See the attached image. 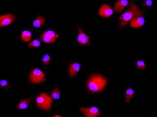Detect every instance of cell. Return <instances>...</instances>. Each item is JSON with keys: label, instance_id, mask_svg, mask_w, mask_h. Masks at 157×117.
Wrapping results in <instances>:
<instances>
[{"label": "cell", "instance_id": "cell-12", "mask_svg": "<svg viewBox=\"0 0 157 117\" xmlns=\"http://www.w3.org/2000/svg\"><path fill=\"white\" fill-rule=\"evenodd\" d=\"M127 4H128L127 0H118V1H117L115 5H114L113 11H115V13H119L124 10V8L127 7Z\"/></svg>", "mask_w": 157, "mask_h": 117}, {"label": "cell", "instance_id": "cell-2", "mask_svg": "<svg viewBox=\"0 0 157 117\" xmlns=\"http://www.w3.org/2000/svg\"><path fill=\"white\" fill-rule=\"evenodd\" d=\"M141 13H143V11L141 10V8H139L135 3L132 2L130 8H128L124 13H122L119 17L120 22L118 27H117V29H122V28L125 27L127 23L130 22L131 20L132 19L134 16Z\"/></svg>", "mask_w": 157, "mask_h": 117}, {"label": "cell", "instance_id": "cell-20", "mask_svg": "<svg viewBox=\"0 0 157 117\" xmlns=\"http://www.w3.org/2000/svg\"><path fill=\"white\" fill-rule=\"evenodd\" d=\"M41 46V41L40 40H33L32 42L28 44L27 47L28 48H36V47H39Z\"/></svg>", "mask_w": 157, "mask_h": 117}, {"label": "cell", "instance_id": "cell-5", "mask_svg": "<svg viewBox=\"0 0 157 117\" xmlns=\"http://www.w3.org/2000/svg\"><path fill=\"white\" fill-rule=\"evenodd\" d=\"M59 37V35L52 30H46L41 32L40 35V41L45 44L52 45L56 41V39Z\"/></svg>", "mask_w": 157, "mask_h": 117}, {"label": "cell", "instance_id": "cell-3", "mask_svg": "<svg viewBox=\"0 0 157 117\" xmlns=\"http://www.w3.org/2000/svg\"><path fill=\"white\" fill-rule=\"evenodd\" d=\"M36 104L38 108L43 112H49L53 105V98L46 93H41L36 99Z\"/></svg>", "mask_w": 157, "mask_h": 117}, {"label": "cell", "instance_id": "cell-17", "mask_svg": "<svg viewBox=\"0 0 157 117\" xmlns=\"http://www.w3.org/2000/svg\"><path fill=\"white\" fill-rule=\"evenodd\" d=\"M51 95H52V97L54 99V100H58L60 99V96H61V92H60V88L58 87H54V89L52 90V92L51 93Z\"/></svg>", "mask_w": 157, "mask_h": 117}, {"label": "cell", "instance_id": "cell-15", "mask_svg": "<svg viewBox=\"0 0 157 117\" xmlns=\"http://www.w3.org/2000/svg\"><path fill=\"white\" fill-rule=\"evenodd\" d=\"M134 95H135L134 89L132 87H127V89L126 90V93H125V101L127 103H129L131 100L134 97Z\"/></svg>", "mask_w": 157, "mask_h": 117}, {"label": "cell", "instance_id": "cell-8", "mask_svg": "<svg viewBox=\"0 0 157 117\" xmlns=\"http://www.w3.org/2000/svg\"><path fill=\"white\" fill-rule=\"evenodd\" d=\"M98 14L103 18H109L113 14V8L107 3H103L98 9Z\"/></svg>", "mask_w": 157, "mask_h": 117}, {"label": "cell", "instance_id": "cell-9", "mask_svg": "<svg viewBox=\"0 0 157 117\" xmlns=\"http://www.w3.org/2000/svg\"><path fill=\"white\" fill-rule=\"evenodd\" d=\"M145 24V16H144V13L136 15L134 16L132 19L131 20L130 26L132 28H140Z\"/></svg>", "mask_w": 157, "mask_h": 117}, {"label": "cell", "instance_id": "cell-18", "mask_svg": "<svg viewBox=\"0 0 157 117\" xmlns=\"http://www.w3.org/2000/svg\"><path fill=\"white\" fill-rule=\"evenodd\" d=\"M0 87L3 90H8L10 87V83L5 79H1L0 80Z\"/></svg>", "mask_w": 157, "mask_h": 117}, {"label": "cell", "instance_id": "cell-6", "mask_svg": "<svg viewBox=\"0 0 157 117\" xmlns=\"http://www.w3.org/2000/svg\"><path fill=\"white\" fill-rule=\"evenodd\" d=\"M77 43L83 46H90V38L86 33L84 32L80 26H78V36H77Z\"/></svg>", "mask_w": 157, "mask_h": 117}, {"label": "cell", "instance_id": "cell-10", "mask_svg": "<svg viewBox=\"0 0 157 117\" xmlns=\"http://www.w3.org/2000/svg\"><path fill=\"white\" fill-rule=\"evenodd\" d=\"M14 22H15L14 14H5L0 16V27L2 28L10 26Z\"/></svg>", "mask_w": 157, "mask_h": 117}, {"label": "cell", "instance_id": "cell-7", "mask_svg": "<svg viewBox=\"0 0 157 117\" xmlns=\"http://www.w3.org/2000/svg\"><path fill=\"white\" fill-rule=\"evenodd\" d=\"M79 110L82 112V114L86 117H98L101 115V112L96 106H89V107L81 106Z\"/></svg>", "mask_w": 157, "mask_h": 117}, {"label": "cell", "instance_id": "cell-4", "mask_svg": "<svg viewBox=\"0 0 157 117\" xmlns=\"http://www.w3.org/2000/svg\"><path fill=\"white\" fill-rule=\"evenodd\" d=\"M28 79L33 85L42 83L46 80V74L41 68H33L28 74Z\"/></svg>", "mask_w": 157, "mask_h": 117}, {"label": "cell", "instance_id": "cell-1", "mask_svg": "<svg viewBox=\"0 0 157 117\" xmlns=\"http://www.w3.org/2000/svg\"><path fill=\"white\" fill-rule=\"evenodd\" d=\"M108 79L99 73H94L89 77L85 82V88L90 94H98L108 87Z\"/></svg>", "mask_w": 157, "mask_h": 117}, {"label": "cell", "instance_id": "cell-22", "mask_svg": "<svg viewBox=\"0 0 157 117\" xmlns=\"http://www.w3.org/2000/svg\"><path fill=\"white\" fill-rule=\"evenodd\" d=\"M143 5L146 6V7H151L152 1H151V0H147V1H145V2H143Z\"/></svg>", "mask_w": 157, "mask_h": 117}, {"label": "cell", "instance_id": "cell-21", "mask_svg": "<svg viewBox=\"0 0 157 117\" xmlns=\"http://www.w3.org/2000/svg\"><path fill=\"white\" fill-rule=\"evenodd\" d=\"M52 56L50 55H45L42 57V63L45 65H48L50 63L52 62Z\"/></svg>", "mask_w": 157, "mask_h": 117}, {"label": "cell", "instance_id": "cell-13", "mask_svg": "<svg viewBox=\"0 0 157 117\" xmlns=\"http://www.w3.org/2000/svg\"><path fill=\"white\" fill-rule=\"evenodd\" d=\"M45 22H46V18L41 15H37L35 17L32 25L36 28H41L45 25Z\"/></svg>", "mask_w": 157, "mask_h": 117}, {"label": "cell", "instance_id": "cell-11", "mask_svg": "<svg viewBox=\"0 0 157 117\" xmlns=\"http://www.w3.org/2000/svg\"><path fill=\"white\" fill-rule=\"evenodd\" d=\"M80 68H81V64L78 62L71 63V64L69 65V68H68L69 76L71 77V78L75 77L78 72L80 71Z\"/></svg>", "mask_w": 157, "mask_h": 117}, {"label": "cell", "instance_id": "cell-19", "mask_svg": "<svg viewBox=\"0 0 157 117\" xmlns=\"http://www.w3.org/2000/svg\"><path fill=\"white\" fill-rule=\"evenodd\" d=\"M136 66L140 70H145L146 68V63L142 61V60H136Z\"/></svg>", "mask_w": 157, "mask_h": 117}, {"label": "cell", "instance_id": "cell-23", "mask_svg": "<svg viewBox=\"0 0 157 117\" xmlns=\"http://www.w3.org/2000/svg\"><path fill=\"white\" fill-rule=\"evenodd\" d=\"M54 116H56V117H61V116H62V115H59V114H58V115H55Z\"/></svg>", "mask_w": 157, "mask_h": 117}, {"label": "cell", "instance_id": "cell-14", "mask_svg": "<svg viewBox=\"0 0 157 117\" xmlns=\"http://www.w3.org/2000/svg\"><path fill=\"white\" fill-rule=\"evenodd\" d=\"M31 101V98H25V99H21L18 101V103L17 105V109L22 111V110H26L28 107L29 102Z\"/></svg>", "mask_w": 157, "mask_h": 117}, {"label": "cell", "instance_id": "cell-16", "mask_svg": "<svg viewBox=\"0 0 157 117\" xmlns=\"http://www.w3.org/2000/svg\"><path fill=\"white\" fill-rule=\"evenodd\" d=\"M21 39H22V41H24V42H28V41H30L31 39H32V32L28 30L23 31L22 32V34H21Z\"/></svg>", "mask_w": 157, "mask_h": 117}]
</instances>
